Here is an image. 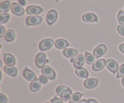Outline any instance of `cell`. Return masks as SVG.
Segmentation results:
<instances>
[{"instance_id":"30bf717a","label":"cell","mask_w":124,"mask_h":103,"mask_svg":"<svg viewBox=\"0 0 124 103\" xmlns=\"http://www.w3.org/2000/svg\"><path fill=\"white\" fill-rule=\"evenodd\" d=\"M43 12L41 7L36 6H30L27 8L26 12L28 14H38Z\"/></svg>"},{"instance_id":"277c9868","label":"cell","mask_w":124,"mask_h":103,"mask_svg":"<svg viewBox=\"0 0 124 103\" xmlns=\"http://www.w3.org/2000/svg\"><path fill=\"white\" fill-rule=\"evenodd\" d=\"M42 21V18L39 16H29L26 19V24L30 26L36 25L41 24Z\"/></svg>"},{"instance_id":"74e56055","label":"cell","mask_w":124,"mask_h":103,"mask_svg":"<svg viewBox=\"0 0 124 103\" xmlns=\"http://www.w3.org/2000/svg\"><path fill=\"white\" fill-rule=\"evenodd\" d=\"M78 103H88V101L86 100H82L79 101Z\"/></svg>"},{"instance_id":"ab89813d","label":"cell","mask_w":124,"mask_h":103,"mask_svg":"<svg viewBox=\"0 0 124 103\" xmlns=\"http://www.w3.org/2000/svg\"><path fill=\"white\" fill-rule=\"evenodd\" d=\"M122 85H123V86L124 87V77H123V78H122Z\"/></svg>"},{"instance_id":"8d00e7d4","label":"cell","mask_w":124,"mask_h":103,"mask_svg":"<svg viewBox=\"0 0 124 103\" xmlns=\"http://www.w3.org/2000/svg\"><path fill=\"white\" fill-rule=\"evenodd\" d=\"M87 101H88V103H98V101H96L94 99H89Z\"/></svg>"},{"instance_id":"7c38bea8","label":"cell","mask_w":124,"mask_h":103,"mask_svg":"<svg viewBox=\"0 0 124 103\" xmlns=\"http://www.w3.org/2000/svg\"><path fill=\"white\" fill-rule=\"evenodd\" d=\"M105 65H106V60L105 59H100L93 63L92 69L94 71H99L102 69Z\"/></svg>"},{"instance_id":"6da1fadb","label":"cell","mask_w":124,"mask_h":103,"mask_svg":"<svg viewBox=\"0 0 124 103\" xmlns=\"http://www.w3.org/2000/svg\"><path fill=\"white\" fill-rule=\"evenodd\" d=\"M47 61V60L46 54L43 53H40L38 54L35 58V63L38 68H42L44 66H45Z\"/></svg>"},{"instance_id":"9a60e30c","label":"cell","mask_w":124,"mask_h":103,"mask_svg":"<svg viewBox=\"0 0 124 103\" xmlns=\"http://www.w3.org/2000/svg\"><path fill=\"white\" fill-rule=\"evenodd\" d=\"M82 20L85 22H95L97 21L98 19V17L95 14L92 13H87L84 14L82 17Z\"/></svg>"},{"instance_id":"7402d4cb","label":"cell","mask_w":124,"mask_h":103,"mask_svg":"<svg viewBox=\"0 0 124 103\" xmlns=\"http://www.w3.org/2000/svg\"><path fill=\"white\" fill-rule=\"evenodd\" d=\"M15 37V33L12 30H8L4 35V39L7 42H12Z\"/></svg>"},{"instance_id":"d6986e66","label":"cell","mask_w":124,"mask_h":103,"mask_svg":"<svg viewBox=\"0 0 124 103\" xmlns=\"http://www.w3.org/2000/svg\"><path fill=\"white\" fill-rule=\"evenodd\" d=\"M11 5L9 1H3L0 4V13H6L10 10Z\"/></svg>"},{"instance_id":"f1b7e54d","label":"cell","mask_w":124,"mask_h":103,"mask_svg":"<svg viewBox=\"0 0 124 103\" xmlns=\"http://www.w3.org/2000/svg\"><path fill=\"white\" fill-rule=\"evenodd\" d=\"M124 76V64L121 65L117 71V77L120 78Z\"/></svg>"},{"instance_id":"60d3db41","label":"cell","mask_w":124,"mask_h":103,"mask_svg":"<svg viewBox=\"0 0 124 103\" xmlns=\"http://www.w3.org/2000/svg\"><path fill=\"white\" fill-rule=\"evenodd\" d=\"M0 65H1V66H2V61L0 60Z\"/></svg>"},{"instance_id":"2e32d148","label":"cell","mask_w":124,"mask_h":103,"mask_svg":"<svg viewBox=\"0 0 124 103\" xmlns=\"http://www.w3.org/2000/svg\"><path fill=\"white\" fill-rule=\"evenodd\" d=\"M78 51L75 49H72V48H66L63 51V54L66 57L71 58V59L78 55Z\"/></svg>"},{"instance_id":"ac0fdd59","label":"cell","mask_w":124,"mask_h":103,"mask_svg":"<svg viewBox=\"0 0 124 103\" xmlns=\"http://www.w3.org/2000/svg\"><path fill=\"white\" fill-rule=\"evenodd\" d=\"M54 45L58 49H63V48H65L69 45V43L65 39H60L57 40L54 43Z\"/></svg>"},{"instance_id":"8fae6325","label":"cell","mask_w":124,"mask_h":103,"mask_svg":"<svg viewBox=\"0 0 124 103\" xmlns=\"http://www.w3.org/2000/svg\"><path fill=\"white\" fill-rule=\"evenodd\" d=\"M98 82H99L98 79L93 78H88L84 81V85L85 88H87V89H92V88H95L98 85Z\"/></svg>"},{"instance_id":"83f0119b","label":"cell","mask_w":124,"mask_h":103,"mask_svg":"<svg viewBox=\"0 0 124 103\" xmlns=\"http://www.w3.org/2000/svg\"><path fill=\"white\" fill-rule=\"evenodd\" d=\"M117 20L120 24L124 25V12L120 10L117 14Z\"/></svg>"},{"instance_id":"44dd1931","label":"cell","mask_w":124,"mask_h":103,"mask_svg":"<svg viewBox=\"0 0 124 103\" xmlns=\"http://www.w3.org/2000/svg\"><path fill=\"white\" fill-rule=\"evenodd\" d=\"M75 72L78 77H81V78H87L88 77V71L84 68H76Z\"/></svg>"},{"instance_id":"e0dca14e","label":"cell","mask_w":124,"mask_h":103,"mask_svg":"<svg viewBox=\"0 0 124 103\" xmlns=\"http://www.w3.org/2000/svg\"><path fill=\"white\" fill-rule=\"evenodd\" d=\"M4 70L6 72V74L12 76V77H15V76H16L17 73H18L17 69L13 66L6 65L4 67Z\"/></svg>"},{"instance_id":"7bdbcfd3","label":"cell","mask_w":124,"mask_h":103,"mask_svg":"<svg viewBox=\"0 0 124 103\" xmlns=\"http://www.w3.org/2000/svg\"></svg>"},{"instance_id":"4316f807","label":"cell","mask_w":124,"mask_h":103,"mask_svg":"<svg viewBox=\"0 0 124 103\" xmlns=\"http://www.w3.org/2000/svg\"><path fill=\"white\" fill-rule=\"evenodd\" d=\"M69 88L65 86H59L56 89V94L58 96H61L62 94L64 92V91H65L66 90L69 89Z\"/></svg>"},{"instance_id":"484cf974","label":"cell","mask_w":124,"mask_h":103,"mask_svg":"<svg viewBox=\"0 0 124 103\" xmlns=\"http://www.w3.org/2000/svg\"><path fill=\"white\" fill-rule=\"evenodd\" d=\"M10 16L8 13H1L0 14V23L4 24V23L7 22L10 19Z\"/></svg>"},{"instance_id":"4fadbf2b","label":"cell","mask_w":124,"mask_h":103,"mask_svg":"<svg viewBox=\"0 0 124 103\" xmlns=\"http://www.w3.org/2000/svg\"><path fill=\"white\" fill-rule=\"evenodd\" d=\"M4 61L6 65L9 66H13L16 64L15 58L10 54H4Z\"/></svg>"},{"instance_id":"f546056e","label":"cell","mask_w":124,"mask_h":103,"mask_svg":"<svg viewBox=\"0 0 124 103\" xmlns=\"http://www.w3.org/2000/svg\"><path fill=\"white\" fill-rule=\"evenodd\" d=\"M39 80L40 82L43 84H47L48 82V78L46 76H45L44 75H41L39 77Z\"/></svg>"},{"instance_id":"836d02e7","label":"cell","mask_w":124,"mask_h":103,"mask_svg":"<svg viewBox=\"0 0 124 103\" xmlns=\"http://www.w3.org/2000/svg\"><path fill=\"white\" fill-rule=\"evenodd\" d=\"M51 102H52V103H63L62 100L56 97L54 98L52 100H51Z\"/></svg>"},{"instance_id":"52a82bcc","label":"cell","mask_w":124,"mask_h":103,"mask_svg":"<svg viewBox=\"0 0 124 103\" xmlns=\"http://www.w3.org/2000/svg\"><path fill=\"white\" fill-rule=\"evenodd\" d=\"M107 51V47L104 44L98 45L93 51V55L96 58H99L104 55Z\"/></svg>"},{"instance_id":"e575fe53","label":"cell","mask_w":124,"mask_h":103,"mask_svg":"<svg viewBox=\"0 0 124 103\" xmlns=\"http://www.w3.org/2000/svg\"><path fill=\"white\" fill-rule=\"evenodd\" d=\"M18 2H19V5L22 6H25V4H26L25 0H18Z\"/></svg>"},{"instance_id":"603a6c76","label":"cell","mask_w":124,"mask_h":103,"mask_svg":"<svg viewBox=\"0 0 124 103\" xmlns=\"http://www.w3.org/2000/svg\"><path fill=\"white\" fill-rule=\"evenodd\" d=\"M83 96V94L79 92L74 93L71 96L69 103H78L80 101L81 97Z\"/></svg>"},{"instance_id":"8992f818","label":"cell","mask_w":124,"mask_h":103,"mask_svg":"<svg viewBox=\"0 0 124 103\" xmlns=\"http://www.w3.org/2000/svg\"><path fill=\"white\" fill-rule=\"evenodd\" d=\"M11 10L12 13L16 16H22L24 14L25 10L21 6L16 2H13L11 5Z\"/></svg>"},{"instance_id":"b9f144b4","label":"cell","mask_w":124,"mask_h":103,"mask_svg":"<svg viewBox=\"0 0 124 103\" xmlns=\"http://www.w3.org/2000/svg\"><path fill=\"white\" fill-rule=\"evenodd\" d=\"M49 103V102H47V103Z\"/></svg>"},{"instance_id":"ffe728a7","label":"cell","mask_w":124,"mask_h":103,"mask_svg":"<svg viewBox=\"0 0 124 103\" xmlns=\"http://www.w3.org/2000/svg\"><path fill=\"white\" fill-rule=\"evenodd\" d=\"M41 86V83L40 82L39 80L37 79L33 81L30 85V89L32 92H36L40 89Z\"/></svg>"},{"instance_id":"7a4b0ae2","label":"cell","mask_w":124,"mask_h":103,"mask_svg":"<svg viewBox=\"0 0 124 103\" xmlns=\"http://www.w3.org/2000/svg\"><path fill=\"white\" fill-rule=\"evenodd\" d=\"M54 41L52 39H46L40 42L39 45V49L42 51H45L48 50L50 49L53 45Z\"/></svg>"},{"instance_id":"5b68a950","label":"cell","mask_w":124,"mask_h":103,"mask_svg":"<svg viewBox=\"0 0 124 103\" xmlns=\"http://www.w3.org/2000/svg\"><path fill=\"white\" fill-rule=\"evenodd\" d=\"M58 18V13L55 10H51L48 12L47 14V22L48 25H52L56 21Z\"/></svg>"},{"instance_id":"cb8c5ba5","label":"cell","mask_w":124,"mask_h":103,"mask_svg":"<svg viewBox=\"0 0 124 103\" xmlns=\"http://www.w3.org/2000/svg\"><path fill=\"white\" fill-rule=\"evenodd\" d=\"M95 57L94 55L92 54L91 53H87L85 52V62L88 65H92L95 62Z\"/></svg>"},{"instance_id":"ba28073f","label":"cell","mask_w":124,"mask_h":103,"mask_svg":"<svg viewBox=\"0 0 124 103\" xmlns=\"http://www.w3.org/2000/svg\"><path fill=\"white\" fill-rule=\"evenodd\" d=\"M106 66L108 70L113 73H116L119 68L118 63L113 59H109L106 62Z\"/></svg>"},{"instance_id":"f35d334b","label":"cell","mask_w":124,"mask_h":103,"mask_svg":"<svg viewBox=\"0 0 124 103\" xmlns=\"http://www.w3.org/2000/svg\"><path fill=\"white\" fill-rule=\"evenodd\" d=\"M75 59L74 58H71V60H70V62L71 63H74V62H75Z\"/></svg>"},{"instance_id":"4dcf8cb0","label":"cell","mask_w":124,"mask_h":103,"mask_svg":"<svg viewBox=\"0 0 124 103\" xmlns=\"http://www.w3.org/2000/svg\"><path fill=\"white\" fill-rule=\"evenodd\" d=\"M117 30L120 34L124 36V25H118L117 27Z\"/></svg>"},{"instance_id":"9c48e42d","label":"cell","mask_w":124,"mask_h":103,"mask_svg":"<svg viewBox=\"0 0 124 103\" xmlns=\"http://www.w3.org/2000/svg\"><path fill=\"white\" fill-rule=\"evenodd\" d=\"M23 76L25 79L30 82H33L36 79V75L35 74V72L27 68H25L23 71Z\"/></svg>"},{"instance_id":"d4e9b609","label":"cell","mask_w":124,"mask_h":103,"mask_svg":"<svg viewBox=\"0 0 124 103\" xmlns=\"http://www.w3.org/2000/svg\"><path fill=\"white\" fill-rule=\"evenodd\" d=\"M72 91L71 90H70V89H67L65 91H64V92L62 94L61 98L62 100L64 101H67L69 100H70L71 98V96L72 95Z\"/></svg>"},{"instance_id":"d590c367","label":"cell","mask_w":124,"mask_h":103,"mask_svg":"<svg viewBox=\"0 0 124 103\" xmlns=\"http://www.w3.org/2000/svg\"><path fill=\"white\" fill-rule=\"evenodd\" d=\"M119 50L121 51L122 53H124V43H122L119 46Z\"/></svg>"},{"instance_id":"5bb4252c","label":"cell","mask_w":124,"mask_h":103,"mask_svg":"<svg viewBox=\"0 0 124 103\" xmlns=\"http://www.w3.org/2000/svg\"><path fill=\"white\" fill-rule=\"evenodd\" d=\"M84 57L82 54H79L77 55L75 59V62L73 63L74 67L76 68H82L84 65Z\"/></svg>"},{"instance_id":"d6a6232c","label":"cell","mask_w":124,"mask_h":103,"mask_svg":"<svg viewBox=\"0 0 124 103\" xmlns=\"http://www.w3.org/2000/svg\"><path fill=\"white\" fill-rule=\"evenodd\" d=\"M5 31H6V29L5 28L2 26V25H0V37H4L5 35Z\"/></svg>"},{"instance_id":"3957f363","label":"cell","mask_w":124,"mask_h":103,"mask_svg":"<svg viewBox=\"0 0 124 103\" xmlns=\"http://www.w3.org/2000/svg\"><path fill=\"white\" fill-rule=\"evenodd\" d=\"M41 72L50 80H54L56 78V73L48 65H46L42 68Z\"/></svg>"},{"instance_id":"1f68e13d","label":"cell","mask_w":124,"mask_h":103,"mask_svg":"<svg viewBox=\"0 0 124 103\" xmlns=\"http://www.w3.org/2000/svg\"><path fill=\"white\" fill-rule=\"evenodd\" d=\"M7 102V98L6 95L0 94V103H6Z\"/></svg>"}]
</instances>
